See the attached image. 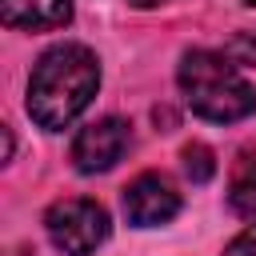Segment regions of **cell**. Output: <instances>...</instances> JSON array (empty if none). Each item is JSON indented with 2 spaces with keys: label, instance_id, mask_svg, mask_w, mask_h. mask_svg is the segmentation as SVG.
I'll list each match as a JSON object with an SVG mask.
<instances>
[{
  "label": "cell",
  "instance_id": "7a4b0ae2",
  "mask_svg": "<svg viewBox=\"0 0 256 256\" xmlns=\"http://www.w3.org/2000/svg\"><path fill=\"white\" fill-rule=\"evenodd\" d=\"M176 80H180L188 108L200 120L232 124V120H244L256 112V88L236 72V64L224 52H208V48L184 52Z\"/></svg>",
  "mask_w": 256,
  "mask_h": 256
},
{
  "label": "cell",
  "instance_id": "8992f818",
  "mask_svg": "<svg viewBox=\"0 0 256 256\" xmlns=\"http://www.w3.org/2000/svg\"><path fill=\"white\" fill-rule=\"evenodd\" d=\"M0 16L8 28L48 32L72 20V0H0Z\"/></svg>",
  "mask_w": 256,
  "mask_h": 256
},
{
  "label": "cell",
  "instance_id": "52a82bcc",
  "mask_svg": "<svg viewBox=\"0 0 256 256\" xmlns=\"http://www.w3.org/2000/svg\"><path fill=\"white\" fill-rule=\"evenodd\" d=\"M228 204L236 216L256 220V152H240L232 168V184H228Z\"/></svg>",
  "mask_w": 256,
  "mask_h": 256
},
{
  "label": "cell",
  "instance_id": "6da1fadb",
  "mask_svg": "<svg viewBox=\"0 0 256 256\" xmlns=\"http://www.w3.org/2000/svg\"><path fill=\"white\" fill-rule=\"evenodd\" d=\"M100 88V64L92 56V48L84 44H56L48 48L28 76V116L56 132L68 128L96 96Z\"/></svg>",
  "mask_w": 256,
  "mask_h": 256
},
{
  "label": "cell",
  "instance_id": "30bf717a",
  "mask_svg": "<svg viewBox=\"0 0 256 256\" xmlns=\"http://www.w3.org/2000/svg\"><path fill=\"white\" fill-rule=\"evenodd\" d=\"M128 4H136V8H156V4H164V0H128Z\"/></svg>",
  "mask_w": 256,
  "mask_h": 256
},
{
  "label": "cell",
  "instance_id": "8fae6325",
  "mask_svg": "<svg viewBox=\"0 0 256 256\" xmlns=\"http://www.w3.org/2000/svg\"><path fill=\"white\" fill-rule=\"evenodd\" d=\"M244 4H252V8H256V0H244Z\"/></svg>",
  "mask_w": 256,
  "mask_h": 256
},
{
  "label": "cell",
  "instance_id": "3957f363",
  "mask_svg": "<svg viewBox=\"0 0 256 256\" xmlns=\"http://www.w3.org/2000/svg\"><path fill=\"white\" fill-rule=\"evenodd\" d=\"M48 240L64 252V256H92L104 240H108V212L96 200L72 196V200H56L44 216Z\"/></svg>",
  "mask_w": 256,
  "mask_h": 256
},
{
  "label": "cell",
  "instance_id": "277c9868",
  "mask_svg": "<svg viewBox=\"0 0 256 256\" xmlns=\"http://www.w3.org/2000/svg\"><path fill=\"white\" fill-rule=\"evenodd\" d=\"M128 124L124 120H116V116H104V120H96V124H88V128H80L76 132V140H72V164H76V172H108L124 152H128Z\"/></svg>",
  "mask_w": 256,
  "mask_h": 256
},
{
  "label": "cell",
  "instance_id": "5b68a950",
  "mask_svg": "<svg viewBox=\"0 0 256 256\" xmlns=\"http://www.w3.org/2000/svg\"><path fill=\"white\" fill-rule=\"evenodd\" d=\"M180 212V192L168 176L160 172H144L136 176L128 188H124V216L136 224V228H156V224H168L172 216Z\"/></svg>",
  "mask_w": 256,
  "mask_h": 256
},
{
  "label": "cell",
  "instance_id": "9c48e42d",
  "mask_svg": "<svg viewBox=\"0 0 256 256\" xmlns=\"http://www.w3.org/2000/svg\"><path fill=\"white\" fill-rule=\"evenodd\" d=\"M224 256H256V224H252V228H244V232L224 248Z\"/></svg>",
  "mask_w": 256,
  "mask_h": 256
},
{
  "label": "cell",
  "instance_id": "ba28073f",
  "mask_svg": "<svg viewBox=\"0 0 256 256\" xmlns=\"http://www.w3.org/2000/svg\"><path fill=\"white\" fill-rule=\"evenodd\" d=\"M180 160H184V172H188L192 184H208L216 176V156H212L208 144H184Z\"/></svg>",
  "mask_w": 256,
  "mask_h": 256
}]
</instances>
